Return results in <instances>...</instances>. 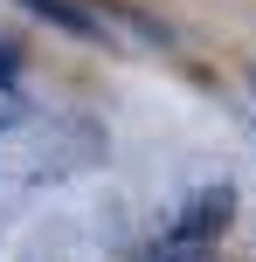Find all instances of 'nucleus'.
<instances>
[{"instance_id": "obj_1", "label": "nucleus", "mask_w": 256, "mask_h": 262, "mask_svg": "<svg viewBox=\"0 0 256 262\" xmlns=\"http://www.w3.org/2000/svg\"><path fill=\"white\" fill-rule=\"evenodd\" d=\"M229 221H235V186H229V180H215L208 193H194V200H187V214L173 221V235H166V242H173V249H208V242H215Z\"/></svg>"}, {"instance_id": "obj_2", "label": "nucleus", "mask_w": 256, "mask_h": 262, "mask_svg": "<svg viewBox=\"0 0 256 262\" xmlns=\"http://www.w3.org/2000/svg\"><path fill=\"white\" fill-rule=\"evenodd\" d=\"M28 14H42L49 28H63V35H76V41H97L104 28H97V14L90 7H76V0H21Z\"/></svg>"}, {"instance_id": "obj_3", "label": "nucleus", "mask_w": 256, "mask_h": 262, "mask_svg": "<svg viewBox=\"0 0 256 262\" xmlns=\"http://www.w3.org/2000/svg\"><path fill=\"white\" fill-rule=\"evenodd\" d=\"M146 262H215V255H208V249H173V242H166V249H152Z\"/></svg>"}, {"instance_id": "obj_4", "label": "nucleus", "mask_w": 256, "mask_h": 262, "mask_svg": "<svg viewBox=\"0 0 256 262\" xmlns=\"http://www.w3.org/2000/svg\"><path fill=\"white\" fill-rule=\"evenodd\" d=\"M14 76H21V55H14V41H0V90H14Z\"/></svg>"}]
</instances>
